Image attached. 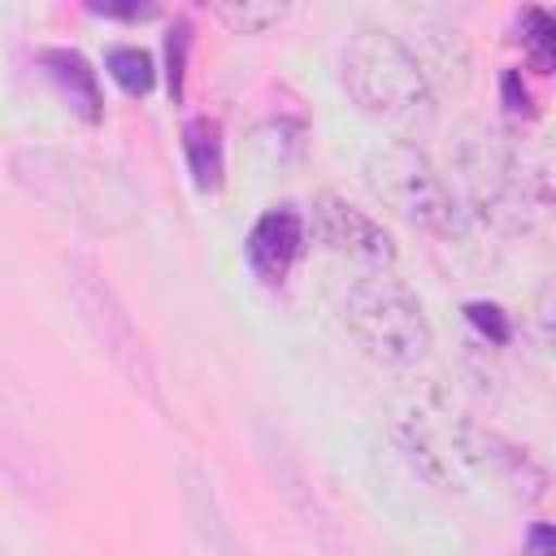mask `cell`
Instances as JSON below:
<instances>
[{
    "instance_id": "1",
    "label": "cell",
    "mask_w": 556,
    "mask_h": 556,
    "mask_svg": "<svg viewBox=\"0 0 556 556\" xmlns=\"http://www.w3.org/2000/svg\"><path fill=\"white\" fill-rule=\"evenodd\" d=\"M13 182L56 208L61 217L87 226V230H126L139 222L143 204L139 191L109 165L83 156V152H61V148H22L9 161Z\"/></svg>"
},
{
    "instance_id": "2",
    "label": "cell",
    "mask_w": 556,
    "mask_h": 556,
    "mask_svg": "<svg viewBox=\"0 0 556 556\" xmlns=\"http://www.w3.org/2000/svg\"><path fill=\"white\" fill-rule=\"evenodd\" d=\"M339 83L365 117H387V122L417 113L430 91L421 56L395 30L382 26H361L348 39L339 56Z\"/></svg>"
},
{
    "instance_id": "3",
    "label": "cell",
    "mask_w": 556,
    "mask_h": 556,
    "mask_svg": "<svg viewBox=\"0 0 556 556\" xmlns=\"http://www.w3.org/2000/svg\"><path fill=\"white\" fill-rule=\"evenodd\" d=\"M452 169L460 178V191L469 200V213L482 222L521 226L530 208L547 204L543 169H526L486 126H460L452 139Z\"/></svg>"
},
{
    "instance_id": "4",
    "label": "cell",
    "mask_w": 556,
    "mask_h": 556,
    "mask_svg": "<svg viewBox=\"0 0 556 556\" xmlns=\"http://www.w3.org/2000/svg\"><path fill=\"white\" fill-rule=\"evenodd\" d=\"M365 182L374 200H382L400 222L421 235L456 239L460 235V200L439 174V165L417 143H387L365 161Z\"/></svg>"
},
{
    "instance_id": "5",
    "label": "cell",
    "mask_w": 556,
    "mask_h": 556,
    "mask_svg": "<svg viewBox=\"0 0 556 556\" xmlns=\"http://www.w3.org/2000/svg\"><path fill=\"white\" fill-rule=\"evenodd\" d=\"M65 291L87 326V334L96 339V348L113 361V369L148 400V404H165L161 400V382H156V361L135 326V317L126 313L122 295L113 291V282L87 261V256H70L65 261Z\"/></svg>"
},
{
    "instance_id": "6",
    "label": "cell",
    "mask_w": 556,
    "mask_h": 556,
    "mask_svg": "<svg viewBox=\"0 0 556 556\" xmlns=\"http://www.w3.org/2000/svg\"><path fill=\"white\" fill-rule=\"evenodd\" d=\"M352 339L382 365H417L430 352V317L400 278H361L343 300Z\"/></svg>"
},
{
    "instance_id": "7",
    "label": "cell",
    "mask_w": 556,
    "mask_h": 556,
    "mask_svg": "<svg viewBox=\"0 0 556 556\" xmlns=\"http://www.w3.org/2000/svg\"><path fill=\"white\" fill-rule=\"evenodd\" d=\"M456 452L460 460L486 469L500 486H508L517 500L526 504H539L547 495V469L517 443H508L504 434L495 430H482V426H456Z\"/></svg>"
},
{
    "instance_id": "8",
    "label": "cell",
    "mask_w": 556,
    "mask_h": 556,
    "mask_svg": "<svg viewBox=\"0 0 556 556\" xmlns=\"http://www.w3.org/2000/svg\"><path fill=\"white\" fill-rule=\"evenodd\" d=\"M313 230L317 239L339 252V256H352L361 265H374V269H387L395 261V243L391 235L356 204L339 200V195H317L313 200Z\"/></svg>"
},
{
    "instance_id": "9",
    "label": "cell",
    "mask_w": 556,
    "mask_h": 556,
    "mask_svg": "<svg viewBox=\"0 0 556 556\" xmlns=\"http://www.w3.org/2000/svg\"><path fill=\"white\" fill-rule=\"evenodd\" d=\"M300 252H304V213H300L295 204H269V208L252 222V230H248V239H243L248 269H252V278H261L265 287H282L287 274L295 269Z\"/></svg>"
},
{
    "instance_id": "10",
    "label": "cell",
    "mask_w": 556,
    "mask_h": 556,
    "mask_svg": "<svg viewBox=\"0 0 556 556\" xmlns=\"http://www.w3.org/2000/svg\"><path fill=\"white\" fill-rule=\"evenodd\" d=\"M39 65L48 74V83L56 87V96L65 100V109L87 122L100 126L104 122V96H100V78L91 70V61L78 48H39Z\"/></svg>"
},
{
    "instance_id": "11",
    "label": "cell",
    "mask_w": 556,
    "mask_h": 556,
    "mask_svg": "<svg viewBox=\"0 0 556 556\" xmlns=\"http://www.w3.org/2000/svg\"><path fill=\"white\" fill-rule=\"evenodd\" d=\"M182 161L195 191L213 195L226 187V139L217 117H187L182 122Z\"/></svg>"
},
{
    "instance_id": "12",
    "label": "cell",
    "mask_w": 556,
    "mask_h": 556,
    "mask_svg": "<svg viewBox=\"0 0 556 556\" xmlns=\"http://www.w3.org/2000/svg\"><path fill=\"white\" fill-rule=\"evenodd\" d=\"M513 39L521 43L526 61L534 74H552L556 70V22L543 4H521L517 22H513Z\"/></svg>"
},
{
    "instance_id": "13",
    "label": "cell",
    "mask_w": 556,
    "mask_h": 556,
    "mask_svg": "<svg viewBox=\"0 0 556 556\" xmlns=\"http://www.w3.org/2000/svg\"><path fill=\"white\" fill-rule=\"evenodd\" d=\"M104 70H109V78H113L130 100H143V96H152V87H156V61H152V52H143L139 43H113V48L104 52Z\"/></svg>"
},
{
    "instance_id": "14",
    "label": "cell",
    "mask_w": 556,
    "mask_h": 556,
    "mask_svg": "<svg viewBox=\"0 0 556 556\" xmlns=\"http://www.w3.org/2000/svg\"><path fill=\"white\" fill-rule=\"evenodd\" d=\"M226 30L235 35H261L278 26L291 13V0H208Z\"/></svg>"
},
{
    "instance_id": "15",
    "label": "cell",
    "mask_w": 556,
    "mask_h": 556,
    "mask_svg": "<svg viewBox=\"0 0 556 556\" xmlns=\"http://www.w3.org/2000/svg\"><path fill=\"white\" fill-rule=\"evenodd\" d=\"M187 56H191V22H174L165 35V91L174 104H182L187 91Z\"/></svg>"
},
{
    "instance_id": "16",
    "label": "cell",
    "mask_w": 556,
    "mask_h": 556,
    "mask_svg": "<svg viewBox=\"0 0 556 556\" xmlns=\"http://www.w3.org/2000/svg\"><path fill=\"white\" fill-rule=\"evenodd\" d=\"M465 317H469V326H473L478 334H486L491 343H508V339H513L508 313H504L500 304H491V300H469V304H465Z\"/></svg>"
},
{
    "instance_id": "17",
    "label": "cell",
    "mask_w": 556,
    "mask_h": 556,
    "mask_svg": "<svg viewBox=\"0 0 556 556\" xmlns=\"http://www.w3.org/2000/svg\"><path fill=\"white\" fill-rule=\"evenodd\" d=\"M500 100H504V109H508L513 117H534V113H539L530 87L521 83V70H504V74H500Z\"/></svg>"
},
{
    "instance_id": "18",
    "label": "cell",
    "mask_w": 556,
    "mask_h": 556,
    "mask_svg": "<svg viewBox=\"0 0 556 556\" xmlns=\"http://www.w3.org/2000/svg\"><path fill=\"white\" fill-rule=\"evenodd\" d=\"M91 9L109 13V17H122V22H135V17H152L156 0H91Z\"/></svg>"
},
{
    "instance_id": "19",
    "label": "cell",
    "mask_w": 556,
    "mask_h": 556,
    "mask_svg": "<svg viewBox=\"0 0 556 556\" xmlns=\"http://www.w3.org/2000/svg\"><path fill=\"white\" fill-rule=\"evenodd\" d=\"M530 547H534V552H552V547H556V534H552L547 526H539V530L530 534Z\"/></svg>"
},
{
    "instance_id": "20",
    "label": "cell",
    "mask_w": 556,
    "mask_h": 556,
    "mask_svg": "<svg viewBox=\"0 0 556 556\" xmlns=\"http://www.w3.org/2000/svg\"><path fill=\"white\" fill-rule=\"evenodd\" d=\"M195 4H208V0H195Z\"/></svg>"
}]
</instances>
